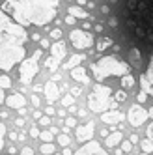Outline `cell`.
I'll return each mask as SVG.
<instances>
[{
	"label": "cell",
	"instance_id": "30bf717a",
	"mask_svg": "<svg viewBox=\"0 0 153 155\" xmlns=\"http://www.w3.org/2000/svg\"><path fill=\"white\" fill-rule=\"evenodd\" d=\"M73 155H108V153L103 150V146L97 140H90V142L82 144V146L76 150Z\"/></svg>",
	"mask_w": 153,
	"mask_h": 155
},
{
	"label": "cell",
	"instance_id": "8fae6325",
	"mask_svg": "<svg viewBox=\"0 0 153 155\" xmlns=\"http://www.w3.org/2000/svg\"><path fill=\"white\" fill-rule=\"evenodd\" d=\"M140 84H142V90H146L149 95H153V52L149 56V65L146 73L140 77Z\"/></svg>",
	"mask_w": 153,
	"mask_h": 155
},
{
	"label": "cell",
	"instance_id": "e7e4bbea",
	"mask_svg": "<svg viewBox=\"0 0 153 155\" xmlns=\"http://www.w3.org/2000/svg\"><path fill=\"white\" fill-rule=\"evenodd\" d=\"M54 155H62V153H54Z\"/></svg>",
	"mask_w": 153,
	"mask_h": 155
},
{
	"label": "cell",
	"instance_id": "484cf974",
	"mask_svg": "<svg viewBox=\"0 0 153 155\" xmlns=\"http://www.w3.org/2000/svg\"><path fill=\"white\" fill-rule=\"evenodd\" d=\"M69 137H67V133H62V135H58V144L60 146H63V148H67L69 146Z\"/></svg>",
	"mask_w": 153,
	"mask_h": 155
},
{
	"label": "cell",
	"instance_id": "7c38bea8",
	"mask_svg": "<svg viewBox=\"0 0 153 155\" xmlns=\"http://www.w3.org/2000/svg\"><path fill=\"white\" fill-rule=\"evenodd\" d=\"M43 94H45V99H47V103L52 105V103H56L58 99H60V88L56 84V81H47L45 82V90H43Z\"/></svg>",
	"mask_w": 153,
	"mask_h": 155
},
{
	"label": "cell",
	"instance_id": "4316f807",
	"mask_svg": "<svg viewBox=\"0 0 153 155\" xmlns=\"http://www.w3.org/2000/svg\"><path fill=\"white\" fill-rule=\"evenodd\" d=\"M125 99H127V92L125 90H118L114 94V101H118V103H123Z\"/></svg>",
	"mask_w": 153,
	"mask_h": 155
},
{
	"label": "cell",
	"instance_id": "e575fe53",
	"mask_svg": "<svg viewBox=\"0 0 153 155\" xmlns=\"http://www.w3.org/2000/svg\"><path fill=\"white\" fill-rule=\"evenodd\" d=\"M65 127H76V120L75 118H67V120H65Z\"/></svg>",
	"mask_w": 153,
	"mask_h": 155
},
{
	"label": "cell",
	"instance_id": "836d02e7",
	"mask_svg": "<svg viewBox=\"0 0 153 155\" xmlns=\"http://www.w3.org/2000/svg\"><path fill=\"white\" fill-rule=\"evenodd\" d=\"M39 135H41V131H39V129H37L36 125H34V127H30V137H34V138H37Z\"/></svg>",
	"mask_w": 153,
	"mask_h": 155
},
{
	"label": "cell",
	"instance_id": "6da1fadb",
	"mask_svg": "<svg viewBox=\"0 0 153 155\" xmlns=\"http://www.w3.org/2000/svg\"><path fill=\"white\" fill-rule=\"evenodd\" d=\"M28 32L0 8V69L11 71L26 56Z\"/></svg>",
	"mask_w": 153,
	"mask_h": 155
},
{
	"label": "cell",
	"instance_id": "c3c4849f",
	"mask_svg": "<svg viewBox=\"0 0 153 155\" xmlns=\"http://www.w3.org/2000/svg\"><path fill=\"white\" fill-rule=\"evenodd\" d=\"M45 112H47V116H52V114H54V112H56V110H54V108H52V107H50V105H49V107H47V108H45Z\"/></svg>",
	"mask_w": 153,
	"mask_h": 155
},
{
	"label": "cell",
	"instance_id": "4fadbf2b",
	"mask_svg": "<svg viewBox=\"0 0 153 155\" xmlns=\"http://www.w3.org/2000/svg\"><path fill=\"white\" fill-rule=\"evenodd\" d=\"M101 120L105 121L106 125L116 127L119 121H123V120H125V114H123V112H119V110H116V108H110V110H106V112L101 114Z\"/></svg>",
	"mask_w": 153,
	"mask_h": 155
},
{
	"label": "cell",
	"instance_id": "74e56055",
	"mask_svg": "<svg viewBox=\"0 0 153 155\" xmlns=\"http://www.w3.org/2000/svg\"><path fill=\"white\" fill-rule=\"evenodd\" d=\"M108 26L116 28V26H118V17H110V19H108Z\"/></svg>",
	"mask_w": 153,
	"mask_h": 155
},
{
	"label": "cell",
	"instance_id": "52a82bcc",
	"mask_svg": "<svg viewBox=\"0 0 153 155\" xmlns=\"http://www.w3.org/2000/svg\"><path fill=\"white\" fill-rule=\"evenodd\" d=\"M69 41L76 51H84V49H90L93 45V36L82 28H75L69 32Z\"/></svg>",
	"mask_w": 153,
	"mask_h": 155
},
{
	"label": "cell",
	"instance_id": "ffe728a7",
	"mask_svg": "<svg viewBox=\"0 0 153 155\" xmlns=\"http://www.w3.org/2000/svg\"><path fill=\"white\" fill-rule=\"evenodd\" d=\"M114 45V43H112V39L110 38H101L99 41H97V45H95V52H103V51H106L108 47H112Z\"/></svg>",
	"mask_w": 153,
	"mask_h": 155
},
{
	"label": "cell",
	"instance_id": "8d00e7d4",
	"mask_svg": "<svg viewBox=\"0 0 153 155\" xmlns=\"http://www.w3.org/2000/svg\"><path fill=\"white\" fill-rule=\"evenodd\" d=\"M21 155H34V150H32V148H23V150H21Z\"/></svg>",
	"mask_w": 153,
	"mask_h": 155
},
{
	"label": "cell",
	"instance_id": "ac0fdd59",
	"mask_svg": "<svg viewBox=\"0 0 153 155\" xmlns=\"http://www.w3.org/2000/svg\"><path fill=\"white\" fill-rule=\"evenodd\" d=\"M82 60H84V54H73V56L67 60V62H65L63 65H62V68L63 69H75V68H79V65L82 64Z\"/></svg>",
	"mask_w": 153,
	"mask_h": 155
},
{
	"label": "cell",
	"instance_id": "9f6ffc18",
	"mask_svg": "<svg viewBox=\"0 0 153 155\" xmlns=\"http://www.w3.org/2000/svg\"><path fill=\"white\" fill-rule=\"evenodd\" d=\"M65 112H67L65 108H63V110H58V116H60V118H65Z\"/></svg>",
	"mask_w": 153,
	"mask_h": 155
},
{
	"label": "cell",
	"instance_id": "94428289",
	"mask_svg": "<svg viewBox=\"0 0 153 155\" xmlns=\"http://www.w3.org/2000/svg\"><path fill=\"white\" fill-rule=\"evenodd\" d=\"M101 137H105V138L108 137V131H106V129H103V131H101Z\"/></svg>",
	"mask_w": 153,
	"mask_h": 155
},
{
	"label": "cell",
	"instance_id": "f5cc1de1",
	"mask_svg": "<svg viewBox=\"0 0 153 155\" xmlns=\"http://www.w3.org/2000/svg\"><path fill=\"white\" fill-rule=\"evenodd\" d=\"M43 90H45V86H37V84L34 86V92H43Z\"/></svg>",
	"mask_w": 153,
	"mask_h": 155
},
{
	"label": "cell",
	"instance_id": "f546056e",
	"mask_svg": "<svg viewBox=\"0 0 153 155\" xmlns=\"http://www.w3.org/2000/svg\"><path fill=\"white\" fill-rule=\"evenodd\" d=\"M4 137H6V125L0 121V151L4 148Z\"/></svg>",
	"mask_w": 153,
	"mask_h": 155
},
{
	"label": "cell",
	"instance_id": "11a10c76",
	"mask_svg": "<svg viewBox=\"0 0 153 155\" xmlns=\"http://www.w3.org/2000/svg\"><path fill=\"white\" fill-rule=\"evenodd\" d=\"M9 138H11V140H19V135H17V133H9Z\"/></svg>",
	"mask_w": 153,
	"mask_h": 155
},
{
	"label": "cell",
	"instance_id": "277c9868",
	"mask_svg": "<svg viewBox=\"0 0 153 155\" xmlns=\"http://www.w3.org/2000/svg\"><path fill=\"white\" fill-rule=\"evenodd\" d=\"M110 95H112L110 86H105L101 82H97L93 86L92 94L88 95V110H92V112H101V114L106 112L108 107H112Z\"/></svg>",
	"mask_w": 153,
	"mask_h": 155
},
{
	"label": "cell",
	"instance_id": "d6986e66",
	"mask_svg": "<svg viewBox=\"0 0 153 155\" xmlns=\"http://www.w3.org/2000/svg\"><path fill=\"white\" fill-rule=\"evenodd\" d=\"M69 15H73L75 19H88L90 17V13L79 6H69Z\"/></svg>",
	"mask_w": 153,
	"mask_h": 155
},
{
	"label": "cell",
	"instance_id": "ab89813d",
	"mask_svg": "<svg viewBox=\"0 0 153 155\" xmlns=\"http://www.w3.org/2000/svg\"><path fill=\"white\" fill-rule=\"evenodd\" d=\"M65 23H67V25H75V23H76V19H75L73 15H67V17H65Z\"/></svg>",
	"mask_w": 153,
	"mask_h": 155
},
{
	"label": "cell",
	"instance_id": "7bdbcfd3",
	"mask_svg": "<svg viewBox=\"0 0 153 155\" xmlns=\"http://www.w3.org/2000/svg\"><path fill=\"white\" fill-rule=\"evenodd\" d=\"M101 13H105V15H108V13H110V6H101Z\"/></svg>",
	"mask_w": 153,
	"mask_h": 155
},
{
	"label": "cell",
	"instance_id": "603a6c76",
	"mask_svg": "<svg viewBox=\"0 0 153 155\" xmlns=\"http://www.w3.org/2000/svg\"><path fill=\"white\" fill-rule=\"evenodd\" d=\"M62 105H63V108L73 107V105H75V95H73V94H65V95L62 97Z\"/></svg>",
	"mask_w": 153,
	"mask_h": 155
},
{
	"label": "cell",
	"instance_id": "ee69618b",
	"mask_svg": "<svg viewBox=\"0 0 153 155\" xmlns=\"http://www.w3.org/2000/svg\"><path fill=\"white\" fill-rule=\"evenodd\" d=\"M92 28V23H90V21H84V23H82V30H86V32H88Z\"/></svg>",
	"mask_w": 153,
	"mask_h": 155
},
{
	"label": "cell",
	"instance_id": "680465c9",
	"mask_svg": "<svg viewBox=\"0 0 153 155\" xmlns=\"http://www.w3.org/2000/svg\"><path fill=\"white\" fill-rule=\"evenodd\" d=\"M76 2H79V6H88V2H86V0H76Z\"/></svg>",
	"mask_w": 153,
	"mask_h": 155
},
{
	"label": "cell",
	"instance_id": "60d3db41",
	"mask_svg": "<svg viewBox=\"0 0 153 155\" xmlns=\"http://www.w3.org/2000/svg\"><path fill=\"white\" fill-rule=\"evenodd\" d=\"M32 105H34V107H36V108H37V107H39V97H37V95H36V94H34V95H32Z\"/></svg>",
	"mask_w": 153,
	"mask_h": 155
},
{
	"label": "cell",
	"instance_id": "5bb4252c",
	"mask_svg": "<svg viewBox=\"0 0 153 155\" xmlns=\"http://www.w3.org/2000/svg\"><path fill=\"white\" fill-rule=\"evenodd\" d=\"M6 105H8L9 108L21 110V108H26V99H24L23 94L15 92V94H11V95H8V97H6Z\"/></svg>",
	"mask_w": 153,
	"mask_h": 155
},
{
	"label": "cell",
	"instance_id": "2e32d148",
	"mask_svg": "<svg viewBox=\"0 0 153 155\" xmlns=\"http://www.w3.org/2000/svg\"><path fill=\"white\" fill-rule=\"evenodd\" d=\"M129 65H131V68L140 69V65H142V54H140V49L133 47V49L129 51Z\"/></svg>",
	"mask_w": 153,
	"mask_h": 155
},
{
	"label": "cell",
	"instance_id": "bcb514c9",
	"mask_svg": "<svg viewBox=\"0 0 153 155\" xmlns=\"http://www.w3.org/2000/svg\"><path fill=\"white\" fill-rule=\"evenodd\" d=\"M129 140H131V144H138V142H140L138 135H131V138H129Z\"/></svg>",
	"mask_w": 153,
	"mask_h": 155
},
{
	"label": "cell",
	"instance_id": "f1b7e54d",
	"mask_svg": "<svg viewBox=\"0 0 153 155\" xmlns=\"http://www.w3.org/2000/svg\"><path fill=\"white\" fill-rule=\"evenodd\" d=\"M148 95H149V94H148L146 90H140V92L136 94V101H138L140 105H142V103H146V99H148Z\"/></svg>",
	"mask_w": 153,
	"mask_h": 155
},
{
	"label": "cell",
	"instance_id": "db71d44e",
	"mask_svg": "<svg viewBox=\"0 0 153 155\" xmlns=\"http://www.w3.org/2000/svg\"><path fill=\"white\" fill-rule=\"evenodd\" d=\"M95 32H97V34H101V32H103V25H95Z\"/></svg>",
	"mask_w": 153,
	"mask_h": 155
},
{
	"label": "cell",
	"instance_id": "9a60e30c",
	"mask_svg": "<svg viewBox=\"0 0 153 155\" xmlns=\"http://www.w3.org/2000/svg\"><path fill=\"white\" fill-rule=\"evenodd\" d=\"M71 77H73V81H79V82H82V84H90L88 71H86V68H82V65L71 69Z\"/></svg>",
	"mask_w": 153,
	"mask_h": 155
},
{
	"label": "cell",
	"instance_id": "b9f144b4",
	"mask_svg": "<svg viewBox=\"0 0 153 155\" xmlns=\"http://www.w3.org/2000/svg\"><path fill=\"white\" fill-rule=\"evenodd\" d=\"M148 138L153 142V124H151V125H148Z\"/></svg>",
	"mask_w": 153,
	"mask_h": 155
},
{
	"label": "cell",
	"instance_id": "83f0119b",
	"mask_svg": "<svg viewBox=\"0 0 153 155\" xmlns=\"http://www.w3.org/2000/svg\"><path fill=\"white\" fill-rule=\"evenodd\" d=\"M49 36H50V39H54V41H60L63 34H62V30H60V28H54V30H50V34H49Z\"/></svg>",
	"mask_w": 153,
	"mask_h": 155
},
{
	"label": "cell",
	"instance_id": "6125c7cd",
	"mask_svg": "<svg viewBox=\"0 0 153 155\" xmlns=\"http://www.w3.org/2000/svg\"><path fill=\"white\" fill-rule=\"evenodd\" d=\"M148 114H149V118H153V107H151V108H148Z\"/></svg>",
	"mask_w": 153,
	"mask_h": 155
},
{
	"label": "cell",
	"instance_id": "d4e9b609",
	"mask_svg": "<svg viewBox=\"0 0 153 155\" xmlns=\"http://www.w3.org/2000/svg\"><path fill=\"white\" fill-rule=\"evenodd\" d=\"M140 146H142V150H144V153H151V151H153V142H151L149 138L140 140Z\"/></svg>",
	"mask_w": 153,
	"mask_h": 155
},
{
	"label": "cell",
	"instance_id": "cb8c5ba5",
	"mask_svg": "<svg viewBox=\"0 0 153 155\" xmlns=\"http://www.w3.org/2000/svg\"><path fill=\"white\" fill-rule=\"evenodd\" d=\"M11 79H9L8 75H0V88L2 90H8V88H11Z\"/></svg>",
	"mask_w": 153,
	"mask_h": 155
},
{
	"label": "cell",
	"instance_id": "4dcf8cb0",
	"mask_svg": "<svg viewBox=\"0 0 153 155\" xmlns=\"http://www.w3.org/2000/svg\"><path fill=\"white\" fill-rule=\"evenodd\" d=\"M39 138L45 140V142H50V140H52V133H50V131H43L41 135H39Z\"/></svg>",
	"mask_w": 153,
	"mask_h": 155
},
{
	"label": "cell",
	"instance_id": "f907efd6",
	"mask_svg": "<svg viewBox=\"0 0 153 155\" xmlns=\"http://www.w3.org/2000/svg\"><path fill=\"white\" fill-rule=\"evenodd\" d=\"M75 151H71L69 148H63V151H62V155H73Z\"/></svg>",
	"mask_w": 153,
	"mask_h": 155
},
{
	"label": "cell",
	"instance_id": "ba28073f",
	"mask_svg": "<svg viewBox=\"0 0 153 155\" xmlns=\"http://www.w3.org/2000/svg\"><path fill=\"white\" fill-rule=\"evenodd\" d=\"M148 118H149L148 110H146V108H142L140 103L133 105V107L129 108V112H127V120H129V124L133 125V127H140Z\"/></svg>",
	"mask_w": 153,
	"mask_h": 155
},
{
	"label": "cell",
	"instance_id": "03108f58",
	"mask_svg": "<svg viewBox=\"0 0 153 155\" xmlns=\"http://www.w3.org/2000/svg\"><path fill=\"white\" fill-rule=\"evenodd\" d=\"M67 2H71V0H67Z\"/></svg>",
	"mask_w": 153,
	"mask_h": 155
},
{
	"label": "cell",
	"instance_id": "6f0895ef",
	"mask_svg": "<svg viewBox=\"0 0 153 155\" xmlns=\"http://www.w3.org/2000/svg\"><path fill=\"white\" fill-rule=\"evenodd\" d=\"M41 118V112H39V110H36V112H34V120H39Z\"/></svg>",
	"mask_w": 153,
	"mask_h": 155
},
{
	"label": "cell",
	"instance_id": "44dd1931",
	"mask_svg": "<svg viewBox=\"0 0 153 155\" xmlns=\"http://www.w3.org/2000/svg\"><path fill=\"white\" fill-rule=\"evenodd\" d=\"M39 151L43 155H54V153H56V146H54L52 142H43L41 148H39Z\"/></svg>",
	"mask_w": 153,
	"mask_h": 155
},
{
	"label": "cell",
	"instance_id": "d590c367",
	"mask_svg": "<svg viewBox=\"0 0 153 155\" xmlns=\"http://www.w3.org/2000/svg\"><path fill=\"white\" fill-rule=\"evenodd\" d=\"M39 45H41V49H49V47H52V45H50V39H41Z\"/></svg>",
	"mask_w": 153,
	"mask_h": 155
},
{
	"label": "cell",
	"instance_id": "7dc6e473",
	"mask_svg": "<svg viewBox=\"0 0 153 155\" xmlns=\"http://www.w3.org/2000/svg\"><path fill=\"white\" fill-rule=\"evenodd\" d=\"M71 94H73L75 97H76V95H80V88H79V86H75V88H71Z\"/></svg>",
	"mask_w": 153,
	"mask_h": 155
},
{
	"label": "cell",
	"instance_id": "be15d7a7",
	"mask_svg": "<svg viewBox=\"0 0 153 155\" xmlns=\"http://www.w3.org/2000/svg\"><path fill=\"white\" fill-rule=\"evenodd\" d=\"M140 155H149V153H140Z\"/></svg>",
	"mask_w": 153,
	"mask_h": 155
},
{
	"label": "cell",
	"instance_id": "d6a6232c",
	"mask_svg": "<svg viewBox=\"0 0 153 155\" xmlns=\"http://www.w3.org/2000/svg\"><path fill=\"white\" fill-rule=\"evenodd\" d=\"M37 121H39V125H50V116H41Z\"/></svg>",
	"mask_w": 153,
	"mask_h": 155
},
{
	"label": "cell",
	"instance_id": "91938a15",
	"mask_svg": "<svg viewBox=\"0 0 153 155\" xmlns=\"http://www.w3.org/2000/svg\"><path fill=\"white\" fill-rule=\"evenodd\" d=\"M0 118H2V120H6V118H8V112H6V110H4V112H0Z\"/></svg>",
	"mask_w": 153,
	"mask_h": 155
},
{
	"label": "cell",
	"instance_id": "f6af8a7d",
	"mask_svg": "<svg viewBox=\"0 0 153 155\" xmlns=\"http://www.w3.org/2000/svg\"><path fill=\"white\" fill-rule=\"evenodd\" d=\"M76 114H79L80 118H86V116H88V110H86V108H79V112H76Z\"/></svg>",
	"mask_w": 153,
	"mask_h": 155
},
{
	"label": "cell",
	"instance_id": "9c48e42d",
	"mask_svg": "<svg viewBox=\"0 0 153 155\" xmlns=\"http://www.w3.org/2000/svg\"><path fill=\"white\" fill-rule=\"evenodd\" d=\"M93 133H95V121H92V120H88L86 124H82L79 127H75V137H76V140L82 142V144L90 142L93 138Z\"/></svg>",
	"mask_w": 153,
	"mask_h": 155
},
{
	"label": "cell",
	"instance_id": "5b68a950",
	"mask_svg": "<svg viewBox=\"0 0 153 155\" xmlns=\"http://www.w3.org/2000/svg\"><path fill=\"white\" fill-rule=\"evenodd\" d=\"M43 51H36L32 58H24L19 65V79L23 84H30L34 81V77L39 73V58H41Z\"/></svg>",
	"mask_w": 153,
	"mask_h": 155
},
{
	"label": "cell",
	"instance_id": "7a4b0ae2",
	"mask_svg": "<svg viewBox=\"0 0 153 155\" xmlns=\"http://www.w3.org/2000/svg\"><path fill=\"white\" fill-rule=\"evenodd\" d=\"M58 0H6L2 9L21 26H47L58 15Z\"/></svg>",
	"mask_w": 153,
	"mask_h": 155
},
{
	"label": "cell",
	"instance_id": "3957f363",
	"mask_svg": "<svg viewBox=\"0 0 153 155\" xmlns=\"http://www.w3.org/2000/svg\"><path fill=\"white\" fill-rule=\"evenodd\" d=\"M129 62L119 60L118 56H103L97 62L92 64V73L95 77V81H105L106 77H123L129 73Z\"/></svg>",
	"mask_w": 153,
	"mask_h": 155
},
{
	"label": "cell",
	"instance_id": "681fc988",
	"mask_svg": "<svg viewBox=\"0 0 153 155\" xmlns=\"http://www.w3.org/2000/svg\"><path fill=\"white\" fill-rule=\"evenodd\" d=\"M6 101V95H4V90H2V88H0V105H2Z\"/></svg>",
	"mask_w": 153,
	"mask_h": 155
},
{
	"label": "cell",
	"instance_id": "816d5d0a",
	"mask_svg": "<svg viewBox=\"0 0 153 155\" xmlns=\"http://www.w3.org/2000/svg\"><path fill=\"white\" fill-rule=\"evenodd\" d=\"M8 153H9V155H15V153H17V148H13V146L8 148Z\"/></svg>",
	"mask_w": 153,
	"mask_h": 155
},
{
	"label": "cell",
	"instance_id": "8992f818",
	"mask_svg": "<svg viewBox=\"0 0 153 155\" xmlns=\"http://www.w3.org/2000/svg\"><path fill=\"white\" fill-rule=\"evenodd\" d=\"M65 52H67V47H65V43L60 39L56 43H52L50 47V56L45 60V68L50 71V73H56L58 68L62 65L63 58H65Z\"/></svg>",
	"mask_w": 153,
	"mask_h": 155
},
{
	"label": "cell",
	"instance_id": "7402d4cb",
	"mask_svg": "<svg viewBox=\"0 0 153 155\" xmlns=\"http://www.w3.org/2000/svg\"><path fill=\"white\" fill-rule=\"evenodd\" d=\"M135 82H136V81H135V77L131 75V73H127V75L122 77V88H123V90H129V88H133Z\"/></svg>",
	"mask_w": 153,
	"mask_h": 155
},
{
	"label": "cell",
	"instance_id": "e0dca14e",
	"mask_svg": "<svg viewBox=\"0 0 153 155\" xmlns=\"http://www.w3.org/2000/svg\"><path fill=\"white\" fill-rule=\"evenodd\" d=\"M119 142H123V133L122 131H114V133H110V135L105 138L106 148H116Z\"/></svg>",
	"mask_w": 153,
	"mask_h": 155
},
{
	"label": "cell",
	"instance_id": "1f68e13d",
	"mask_svg": "<svg viewBox=\"0 0 153 155\" xmlns=\"http://www.w3.org/2000/svg\"><path fill=\"white\" fill-rule=\"evenodd\" d=\"M122 150H123V151H131V150H133V144H131V140H123V142H122Z\"/></svg>",
	"mask_w": 153,
	"mask_h": 155
},
{
	"label": "cell",
	"instance_id": "f35d334b",
	"mask_svg": "<svg viewBox=\"0 0 153 155\" xmlns=\"http://www.w3.org/2000/svg\"><path fill=\"white\" fill-rule=\"evenodd\" d=\"M15 125H17V127L21 129V127L24 125V118H23V116H21V118H17V120H15Z\"/></svg>",
	"mask_w": 153,
	"mask_h": 155
}]
</instances>
